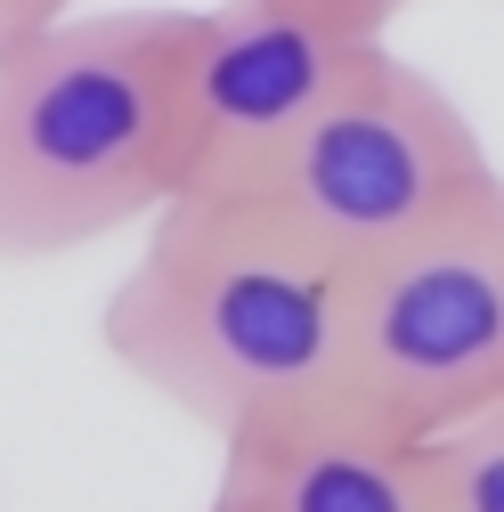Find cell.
Returning a JSON list of instances; mask_svg holds the SVG:
<instances>
[{
  "label": "cell",
  "instance_id": "cell-1",
  "mask_svg": "<svg viewBox=\"0 0 504 512\" xmlns=\"http://www.w3.org/2000/svg\"><path fill=\"white\" fill-rule=\"evenodd\" d=\"M98 342L179 423L236 439L342 399L350 269L261 196H171L106 293Z\"/></svg>",
  "mask_w": 504,
  "mask_h": 512
},
{
  "label": "cell",
  "instance_id": "cell-2",
  "mask_svg": "<svg viewBox=\"0 0 504 512\" xmlns=\"http://www.w3.org/2000/svg\"><path fill=\"white\" fill-rule=\"evenodd\" d=\"M179 25L187 9H74L0 49V261H66L179 196Z\"/></svg>",
  "mask_w": 504,
  "mask_h": 512
},
{
  "label": "cell",
  "instance_id": "cell-3",
  "mask_svg": "<svg viewBox=\"0 0 504 512\" xmlns=\"http://www.w3.org/2000/svg\"><path fill=\"white\" fill-rule=\"evenodd\" d=\"M496 179L488 139L472 131V114L439 90L423 66L383 41H366L350 57V74L326 90V106L301 122V139L269 163L261 196L277 220H293L309 244L342 269H366L423 236L431 220H448Z\"/></svg>",
  "mask_w": 504,
  "mask_h": 512
},
{
  "label": "cell",
  "instance_id": "cell-4",
  "mask_svg": "<svg viewBox=\"0 0 504 512\" xmlns=\"http://www.w3.org/2000/svg\"><path fill=\"white\" fill-rule=\"evenodd\" d=\"M342 399L399 439L504 407V171L399 252L350 269Z\"/></svg>",
  "mask_w": 504,
  "mask_h": 512
},
{
  "label": "cell",
  "instance_id": "cell-5",
  "mask_svg": "<svg viewBox=\"0 0 504 512\" xmlns=\"http://www.w3.org/2000/svg\"><path fill=\"white\" fill-rule=\"evenodd\" d=\"M366 41L334 0H212L179 25L171 66V147L179 196H244L301 139Z\"/></svg>",
  "mask_w": 504,
  "mask_h": 512
},
{
  "label": "cell",
  "instance_id": "cell-6",
  "mask_svg": "<svg viewBox=\"0 0 504 512\" xmlns=\"http://www.w3.org/2000/svg\"><path fill=\"white\" fill-rule=\"evenodd\" d=\"M204 512H431L423 439H399L350 399H318L220 439Z\"/></svg>",
  "mask_w": 504,
  "mask_h": 512
},
{
  "label": "cell",
  "instance_id": "cell-7",
  "mask_svg": "<svg viewBox=\"0 0 504 512\" xmlns=\"http://www.w3.org/2000/svg\"><path fill=\"white\" fill-rule=\"evenodd\" d=\"M431 512H504V407L423 439Z\"/></svg>",
  "mask_w": 504,
  "mask_h": 512
},
{
  "label": "cell",
  "instance_id": "cell-8",
  "mask_svg": "<svg viewBox=\"0 0 504 512\" xmlns=\"http://www.w3.org/2000/svg\"><path fill=\"white\" fill-rule=\"evenodd\" d=\"M74 9H82V0H0V49L41 33V25H57V17H74Z\"/></svg>",
  "mask_w": 504,
  "mask_h": 512
},
{
  "label": "cell",
  "instance_id": "cell-9",
  "mask_svg": "<svg viewBox=\"0 0 504 512\" xmlns=\"http://www.w3.org/2000/svg\"><path fill=\"white\" fill-rule=\"evenodd\" d=\"M334 9H342V17H358L366 33H391V17H399V9H415V0H334Z\"/></svg>",
  "mask_w": 504,
  "mask_h": 512
}]
</instances>
